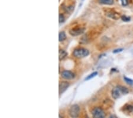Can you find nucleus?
Masks as SVG:
<instances>
[{"mask_svg":"<svg viewBox=\"0 0 133 118\" xmlns=\"http://www.w3.org/2000/svg\"><path fill=\"white\" fill-rule=\"evenodd\" d=\"M70 116L72 118H77L80 113V107L77 104L72 105L69 111Z\"/></svg>","mask_w":133,"mask_h":118,"instance_id":"4","label":"nucleus"},{"mask_svg":"<svg viewBox=\"0 0 133 118\" xmlns=\"http://www.w3.org/2000/svg\"><path fill=\"white\" fill-rule=\"evenodd\" d=\"M66 38H67V37H66V35L65 32H60L59 34V42L64 41L66 39Z\"/></svg>","mask_w":133,"mask_h":118,"instance_id":"10","label":"nucleus"},{"mask_svg":"<svg viewBox=\"0 0 133 118\" xmlns=\"http://www.w3.org/2000/svg\"><path fill=\"white\" fill-rule=\"evenodd\" d=\"M67 56V53L66 51L63 50H59V60H62L64 59Z\"/></svg>","mask_w":133,"mask_h":118,"instance_id":"8","label":"nucleus"},{"mask_svg":"<svg viewBox=\"0 0 133 118\" xmlns=\"http://www.w3.org/2000/svg\"><path fill=\"white\" fill-rule=\"evenodd\" d=\"M125 109L127 111H128L129 112H131L133 110V106H131V105H128L126 107H125Z\"/></svg>","mask_w":133,"mask_h":118,"instance_id":"15","label":"nucleus"},{"mask_svg":"<svg viewBox=\"0 0 133 118\" xmlns=\"http://www.w3.org/2000/svg\"><path fill=\"white\" fill-rule=\"evenodd\" d=\"M121 19H122V21L125 22H128L130 21L131 20V17H128V16H122L121 17Z\"/></svg>","mask_w":133,"mask_h":118,"instance_id":"14","label":"nucleus"},{"mask_svg":"<svg viewBox=\"0 0 133 118\" xmlns=\"http://www.w3.org/2000/svg\"><path fill=\"white\" fill-rule=\"evenodd\" d=\"M61 77L63 79L71 80L75 78V74L70 70H63L61 73Z\"/></svg>","mask_w":133,"mask_h":118,"instance_id":"6","label":"nucleus"},{"mask_svg":"<svg viewBox=\"0 0 133 118\" xmlns=\"http://www.w3.org/2000/svg\"><path fill=\"white\" fill-rule=\"evenodd\" d=\"M123 48H118V49L114 50L113 51V53H118V52H121L123 51Z\"/></svg>","mask_w":133,"mask_h":118,"instance_id":"17","label":"nucleus"},{"mask_svg":"<svg viewBox=\"0 0 133 118\" xmlns=\"http://www.w3.org/2000/svg\"><path fill=\"white\" fill-rule=\"evenodd\" d=\"M124 79L125 82L127 84L130 85H133V80L131 78H127V76H124Z\"/></svg>","mask_w":133,"mask_h":118,"instance_id":"12","label":"nucleus"},{"mask_svg":"<svg viewBox=\"0 0 133 118\" xmlns=\"http://www.w3.org/2000/svg\"><path fill=\"white\" fill-rule=\"evenodd\" d=\"M121 2L123 6H127L128 4V0H121Z\"/></svg>","mask_w":133,"mask_h":118,"instance_id":"16","label":"nucleus"},{"mask_svg":"<svg viewBox=\"0 0 133 118\" xmlns=\"http://www.w3.org/2000/svg\"><path fill=\"white\" fill-rule=\"evenodd\" d=\"M59 94L60 95L67 90V89L69 87V83L66 81H62L59 83Z\"/></svg>","mask_w":133,"mask_h":118,"instance_id":"7","label":"nucleus"},{"mask_svg":"<svg viewBox=\"0 0 133 118\" xmlns=\"http://www.w3.org/2000/svg\"><path fill=\"white\" fill-rule=\"evenodd\" d=\"M59 21L60 23H63L65 21V17L62 14H59Z\"/></svg>","mask_w":133,"mask_h":118,"instance_id":"13","label":"nucleus"},{"mask_svg":"<svg viewBox=\"0 0 133 118\" xmlns=\"http://www.w3.org/2000/svg\"><path fill=\"white\" fill-rule=\"evenodd\" d=\"M92 115L95 118H103L105 116L104 111L100 107H95L92 111Z\"/></svg>","mask_w":133,"mask_h":118,"instance_id":"5","label":"nucleus"},{"mask_svg":"<svg viewBox=\"0 0 133 118\" xmlns=\"http://www.w3.org/2000/svg\"><path fill=\"white\" fill-rule=\"evenodd\" d=\"M85 31V28L84 27L80 26H78L74 28H72L69 30V34L73 36V37H76V36L80 35L83 34Z\"/></svg>","mask_w":133,"mask_h":118,"instance_id":"3","label":"nucleus"},{"mask_svg":"<svg viewBox=\"0 0 133 118\" xmlns=\"http://www.w3.org/2000/svg\"><path fill=\"white\" fill-rule=\"evenodd\" d=\"M89 54V51L88 50L84 48H78L75 49L73 52L74 57L78 59H82L86 57Z\"/></svg>","mask_w":133,"mask_h":118,"instance_id":"2","label":"nucleus"},{"mask_svg":"<svg viewBox=\"0 0 133 118\" xmlns=\"http://www.w3.org/2000/svg\"><path fill=\"white\" fill-rule=\"evenodd\" d=\"M97 75H98V72H94L92 73L91 74L88 75V76L85 78V81L90 80V79H92V78H94V77H95Z\"/></svg>","mask_w":133,"mask_h":118,"instance_id":"11","label":"nucleus"},{"mask_svg":"<svg viewBox=\"0 0 133 118\" xmlns=\"http://www.w3.org/2000/svg\"><path fill=\"white\" fill-rule=\"evenodd\" d=\"M129 93V90L127 87L122 85H118L114 87L111 91V95L112 98L114 99H118L121 96L127 94Z\"/></svg>","mask_w":133,"mask_h":118,"instance_id":"1","label":"nucleus"},{"mask_svg":"<svg viewBox=\"0 0 133 118\" xmlns=\"http://www.w3.org/2000/svg\"><path fill=\"white\" fill-rule=\"evenodd\" d=\"M114 2V0H98V2L101 4L108 5V6H111L113 4Z\"/></svg>","mask_w":133,"mask_h":118,"instance_id":"9","label":"nucleus"}]
</instances>
